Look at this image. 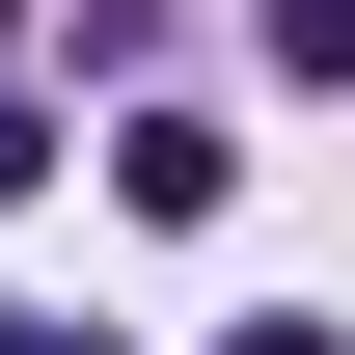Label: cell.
I'll list each match as a JSON object with an SVG mask.
<instances>
[{"mask_svg":"<svg viewBox=\"0 0 355 355\" xmlns=\"http://www.w3.org/2000/svg\"><path fill=\"white\" fill-rule=\"evenodd\" d=\"M28 191H55V110H28V83H0V219H28Z\"/></svg>","mask_w":355,"mask_h":355,"instance_id":"7a4b0ae2","label":"cell"},{"mask_svg":"<svg viewBox=\"0 0 355 355\" xmlns=\"http://www.w3.org/2000/svg\"><path fill=\"white\" fill-rule=\"evenodd\" d=\"M110 191H137V219H219V191H246V137H219V110H137V137H110Z\"/></svg>","mask_w":355,"mask_h":355,"instance_id":"6da1fadb","label":"cell"},{"mask_svg":"<svg viewBox=\"0 0 355 355\" xmlns=\"http://www.w3.org/2000/svg\"><path fill=\"white\" fill-rule=\"evenodd\" d=\"M0 355H110V328H28V301H0Z\"/></svg>","mask_w":355,"mask_h":355,"instance_id":"5b68a950","label":"cell"},{"mask_svg":"<svg viewBox=\"0 0 355 355\" xmlns=\"http://www.w3.org/2000/svg\"><path fill=\"white\" fill-rule=\"evenodd\" d=\"M219 355H355V328H301V301H273V328H219Z\"/></svg>","mask_w":355,"mask_h":355,"instance_id":"277c9868","label":"cell"},{"mask_svg":"<svg viewBox=\"0 0 355 355\" xmlns=\"http://www.w3.org/2000/svg\"><path fill=\"white\" fill-rule=\"evenodd\" d=\"M273 55H301V83H355V0H273Z\"/></svg>","mask_w":355,"mask_h":355,"instance_id":"3957f363","label":"cell"}]
</instances>
